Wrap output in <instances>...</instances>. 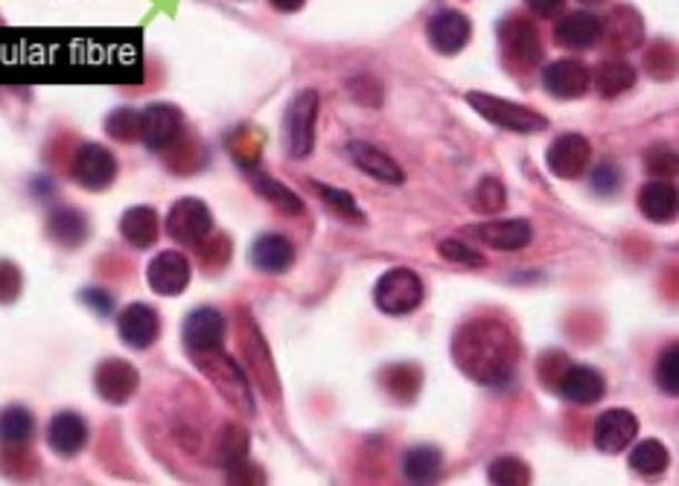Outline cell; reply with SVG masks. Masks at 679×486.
I'll return each mask as SVG.
<instances>
[{
  "instance_id": "cell-1",
  "label": "cell",
  "mask_w": 679,
  "mask_h": 486,
  "mask_svg": "<svg viewBox=\"0 0 679 486\" xmlns=\"http://www.w3.org/2000/svg\"><path fill=\"white\" fill-rule=\"evenodd\" d=\"M520 341L508 324L496 318L470 320L452 338V358L464 376L479 385L502 388L520 365Z\"/></svg>"
},
{
  "instance_id": "cell-2",
  "label": "cell",
  "mask_w": 679,
  "mask_h": 486,
  "mask_svg": "<svg viewBox=\"0 0 679 486\" xmlns=\"http://www.w3.org/2000/svg\"><path fill=\"white\" fill-rule=\"evenodd\" d=\"M193 361L199 365V370L205 373L207 379L214 381V388L219 390L225 403L234 405V408H237L239 414H245V417H252L254 414L252 388H248V379H245L243 367H239L228 353L222 350V347L219 350L196 353Z\"/></svg>"
},
{
  "instance_id": "cell-3",
  "label": "cell",
  "mask_w": 679,
  "mask_h": 486,
  "mask_svg": "<svg viewBox=\"0 0 679 486\" xmlns=\"http://www.w3.org/2000/svg\"><path fill=\"white\" fill-rule=\"evenodd\" d=\"M466 106L475 108V115L484 117L488 122L504 131H513V135H540V131L549 129V120L540 111L511 102V99L493 97V93L470 91L466 93Z\"/></svg>"
},
{
  "instance_id": "cell-4",
  "label": "cell",
  "mask_w": 679,
  "mask_h": 486,
  "mask_svg": "<svg viewBox=\"0 0 679 486\" xmlns=\"http://www.w3.org/2000/svg\"><path fill=\"white\" fill-rule=\"evenodd\" d=\"M423 280L412 268H391L376 280L374 286V304L376 309L391 315V318H400V315H409V311L417 309L423 304Z\"/></svg>"
},
{
  "instance_id": "cell-5",
  "label": "cell",
  "mask_w": 679,
  "mask_h": 486,
  "mask_svg": "<svg viewBox=\"0 0 679 486\" xmlns=\"http://www.w3.org/2000/svg\"><path fill=\"white\" fill-rule=\"evenodd\" d=\"M499 44H502L504 61L516 70H531L542 61L540 32L522 16H511L499 23Z\"/></svg>"
},
{
  "instance_id": "cell-6",
  "label": "cell",
  "mask_w": 679,
  "mask_h": 486,
  "mask_svg": "<svg viewBox=\"0 0 679 486\" xmlns=\"http://www.w3.org/2000/svg\"><path fill=\"white\" fill-rule=\"evenodd\" d=\"M318 91L306 88L295 93L289 111H286V146L292 158H309L315 149V122H318Z\"/></svg>"
},
{
  "instance_id": "cell-7",
  "label": "cell",
  "mask_w": 679,
  "mask_h": 486,
  "mask_svg": "<svg viewBox=\"0 0 679 486\" xmlns=\"http://www.w3.org/2000/svg\"><path fill=\"white\" fill-rule=\"evenodd\" d=\"M214 230V214L201 198H178L167 214V234L178 245L196 248Z\"/></svg>"
},
{
  "instance_id": "cell-8",
  "label": "cell",
  "mask_w": 679,
  "mask_h": 486,
  "mask_svg": "<svg viewBox=\"0 0 679 486\" xmlns=\"http://www.w3.org/2000/svg\"><path fill=\"white\" fill-rule=\"evenodd\" d=\"M70 178H73L82 190H108L117 178V158L108 152L102 143L79 146L73 160H70Z\"/></svg>"
},
{
  "instance_id": "cell-9",
  "label": "cell",
  "mask_w": 679,
  "mask_h": 486,
  "mask_svg": "<svg viewBox=\"0 0 679 486\" xmlns=\"http://www.w3.org/2000/svg\"><path fill=\"white\" fill-rule=\"evenodd\" d=\"M184 131V117L176 106L167 102H155L138 111V140L149 149H167L178 140Z\"/></svg>"
},
{
  "instance_id": "cell-10",
  "label": "cell",
  "mask_w": 679,
  "mask_h": 486,
  "mask_svg": "<svg viewBox=\"0 0 679 486\" xmlns=\"http://www.w3.org/2000/svg\"><path fill=\"white\" fill-rule=\"evenodd\" d=\"M551 176L574 181V178L587 176L589 163H592V143L583 135H560L545 152Z\"/></svg>"
},
{
  "instance_id": "cell-11",
  "label": "cell",
  "mask_w": 679,
  "mask_h": 486,
  "mask_svg": "<svg viewBox=\"0 0 679 486\" xmlns=\"http://www.w3.org/2000/svg\"><path fill=\"white\" fill-rule=\"evenodd\" d=\"M636 437H639V419L627 408L603 410L592 426V443L603 455H619Z\"/></svg>"
},
{
  "instance_id": "cell-12",
  "label": "cell",
  "mask_w": 679,
  "mask_h": 486,
  "mask_svg": "<svg viewBox=\"0 0 679 486\" xmlns=\"http://www.w3.org/2000/svg\"><path fill=\"white\" fill-rule=\"evenodd\" d=\"M193 268L190 259L178 251H160L146 268V282L149 289L160 297H178L190 286Z\"/></svg>"
},
{
  "instance_id": "cell-13",
  "label": "cell",
  "mask_w": 679,
  "mask_h": 486,
  "mask_svg": "<svg viewBox=\"0 0 679 486\" xmlns=\"http://www.w3.org/2000/svg\"><path fill=\"white\" fill-rule=\"evenodd\" d=\"M181 338L190 356L219 350L222 341H225V318H222V311L214 309V306L193 309L190 315H187V320H184Z\"/></svg>"
},
{
  "instance_id": "cell-14",
  "label": "cell",
  "mask_w": 679,
  "mask_h": 486,
  "mask_svg": "<svg viewBox=\"0 0 679 486\" xmlns=\"http://www.w3.org/2000/svg\"><path fill=\"white\" fill-rule=\"evenodd\" d=\"M542 88L558 99H580L592 88V70L578 59H558L542 70Z\"/></svg>"
},
{
  "instance_id": "cell-15",
  "label": "cell",
  "mask_w": 679,
  "mask_h": 486,
  "mask_svg": "<svg viewBox=\"0 0 679 486\" xmlns=\"http://www.w3.org/2000/svg\"><path fill=\"white\" fill-rule=\"evenodd\" d=\"M554 388L560 390L563 399L574 405H596L601 403L603 394H607V379L596 367L589 365H569L560 370V376L554 379Z\"/></svg>"
},
{
  "instance_id": "cell-16",
  "label": "cell",
  "mask_w": 679,
  "mask_h": 486,
  "mask_svg": "<svg viewBox=\"0 0 679 486\" xmlns=\"http://www.w3.org/2000/svg\"><path fill=\"white\" fill-rule=\"evenodd\" d=\"M344 152H347L353 167L360 169V172H365L367 178H374V181L380 184H391V187L405 184L403 167H400L391 155L382 152L380 146L367 143V140H351V143L344 146Z\"/></svg>"
},
{
  "instance_id": "cell-17",
  "label": "cell",
  "mask_w": 679,
  "mask_h": 486,
  "mask_svg": "<svg viewBox=\"0 0 679 486\" xmlns=\"http://www.w3.org/2000/svg\"><path fill=\"white\" fill-rule=\"evenodd\" d=\"M470 234H473L481 245L496 248V251L504 254L522 251V248H528L531 239H534V228H531V221L528 219H490L481 221V225H473Z\"/></svg>"
},
{
  "instance_id": "cell-18",
  "label": "cell",
  "mask_w": 679,
  "mask_h": 486,
  "mask_svg": "<svg viewBox=\"0 0 679 486\" xmlns=\"http://www.w3.org/2000/svg\"><path fill=\"white\" fill-rule=\"evenodd\" d=\"M429 44L435 47L441 56H455L461 53L466 44H470V36H473V23L464 12L459 9H441L437 16H432L429 21Z\"/></svg>"
},
{
  "instance_id": "cell-19",
  "label": "cell",
  "mask_w": 679,
  "mask_h": 486,
  "mask_svg": "<svg viewBox=\"0 0 679 486\" xmlns=\"http://www.w3.org/2000/svg\"><path fill=\"white\" fill-rule=\"evenodd\" d=\"M138 370H135L129 361H122V358H108V361H102V365L97 367V373H94V388L111 405L129 403L131 396L138 394Z\"/></svg>"
},
{
  "instance_id": "cell-20",
  "label": "cell",
  "mask_w": 679,
  "mask_h": 486,
  "mask_svg": "<svg viewBox=\"0 0 679 486\" xmlns=\"http://www.w3.org/2000/svg\"><path fill=\"white\" fill-rule=\"evenodd\" d=\"M117 333H120L122 344L131 350H149L160 335V318L152 306L131 304L120 311L117 318Z\"/></svg>"
},
{
  "instance_id": "cell-21",
  "label": "cell",
  "mask_w": 679,
  "mask_h": 486,
  "mask_svg": "<svg viewBox=\"0 0 679 486\" xmlns=\"http://www.w3.org/2000/svg\"><path fill=\"white\" fill-rule=\"evenodd\" d=\"M85 443H88V423L79 417L77 410H59V414L50 419V426H47V446L53 448L56 455H79Z\"/></svg>"
},
{
  "instance_id": "cell-22",
  "label": "cell",
  "mask_w": 679,
  "mask_h": 486,
  "mask_svg": "<svg viewBox=\"0 0 679 486\" xmlns=\"http://www.w3.org/2000/svg\"><path fill=\"white\" fill-rule=\"evenodd\" d=\"M639 210L644 219L657 225H671L679 210L677 187L668 178H650L639 190Z\"/></svg>"
},
{
  "instance_id": "cell-23",
  "label": "cell",
  "mask_w": 679,
  "mask_h": 486,
  "mask_svg": "<svg viewBox=\"0 0 679 486\" xmlns=\"http://www.w3.org/2000/svg\"><path fill=\"white\" fill-rule=\"evenodd\" d=\"M554 39L569 50H592L601 41V18L592 12H569L554 27Z\"/></svg>"
},
{
  "instance_id": "cell-24",
  "label": "cell",
  "mask_w": 679,
  "mask_h": 486,
  "mask_svg": "<svg viewBox=\"0 0 679 486\" xmlns=\"http://www.w3.org/2000/svg\"><path fill=\"white\" fill-rule=\"evenodd\" d=\"M252 266L263 274H283L289 271L295 262V245L281 234H266L252 245Z\"/></svg>"
},
{
  "instance_id": "cell-25",
  "label": "cell",
  "mask_w": 679,
  "mask_h": 486,
  "mask_svg": "<svg viewBox=\"0 0 679 486\" xmlns=\"http://www.w3.org/2000/svg\"><path fill=\"white\" fill-rule=\"evenodd\" d=\"M120 236L131 245V248H138V251H144V248H152L160 236L158 214H155L152 207H146V205L129 207L120 219Z\"/></svg>"
},
{
  "instance_id": "cell-26",
  "label": "cell",
  "mask_w": 679,
  "mask_h": 486,
  "mask_svg": "<svg viewBox=\"0 0 679 486\" xmlns=\"http://www.w3.org/2000/svg\"><path fill=\"white\" fill-rule=\"evenodd\" d=\"M641 36H644V23L630 7H616L610 18L601 21V39H610L616 50H633L641 44Z\"/></svg>"
},
{
  "instance_id": "cell-27",
  "label": "cell",
  "mask_w": 679,
  "mask_h": 486,
  "mask_svg": "<svg viewBox=\"0 0 679 486\" xmlns=\"http://www.w3.org/2000/svg\"><path fill=\"white\" fill-rule=\"evenodd\" d=\"M243 341H245V361L252 365L254 376H257V385H260L272 399H281V381H277L275 365H272V356H268L260 329L254 327V324H248V338H243Z\"/></svg>"
},
{
  "instance_id": "cell-28",
  "label": "cell",
  "mask_w": 679,
  "mask_h": 486,
  "mask_svg": "<svg viewBox=\"0 0 679 486\" xmlns=\"http://www.w3.org/2000/svg\"><path fill=\"white\" fill-rule=\"evenodd\" d=\"M592 85L603 99H616L636 85V68L627 59H619V56L603 59L592 73Z\"/></svg>"
},
{
  "instance_id": "cell-29",
  "label": "cell",
  "mask_w": 679,
  "mask_h": 486,
  "mask_svg": "<svg viewBox=\"0 0 679 486\" xmlns=\"http://www.w3.org/2000/svg\"><path fill=\"white\" fill-rule=\"evenodd\" d=\"M248 181H252L254 192H257L260 198H266L268 205L275 207V210H281V214H286V216L304 214V201H301L298 192L289 190V187L277 181V178L266 176V172H252Z\"/></svg>"
},
{
  "instance_id": "cell-30",
  "label": "cell",
  "mask_w": 679,
  "mask_h": 486,
  "mask_svg": "<svg viewBox=\"0 0 679 486\" xmlns=\"http://www.w3.org/2000/svg\"><path fill=\"white\" fill-rule=\"evenodd\" d=\"M216 460L222 469H228L230 475L243 469L248 464V432L239 426H225L216 437Z\"/></svg>"
},
{
  "instance_id": "cell-31",
  "label": "cell",
  "mask_w": 679,
  "mask_h": 486,
  "mask_svg": "<svg viewBox=\"0 0 679 486\" xmlns=\"http://www.w3.org/2000/svg\"><path fill=\"white\" fill-rule=\"evenodd\" d=\"M441 469H443L441 448L414 446L405 452L403 472L412 484H429V480H435L437 475H441Z\"/></svg>"
},
{
  "instance_id": "cell-32",
  "label": "cell",
  "mask_w": 679,
  "mask_h": 486,
  "mask_svg": "<svg viewBox=\"0 0 679 486\" xmlns=\"http://www.w3.org/2000/svg\"><path fill=\"white\" fill-rule=\"evenodd\" d=\"M32 432H36V419L27 408L21 405H9L0 410V443L7 446H23L30 443Z\"/></svg>"
},
{
  "instance_id": "cell-33",
  "label": "cell",
  "mask_w": 679,
  "mask_h": 486,
  "mask_svg": "<svg viewBox=\"0 0 679 486\" xmlns=\"http://www.w3.org/2000/svg\"><path fill=\"white\" fill-rule=\"evenodd\" d=\"M47 230H50V236H53L59 245H65V248H77L85 236H88V221H85V216L79 214V210L61 207V210H56V214L50 216Z\"/></svg>"
},
{
  "instance_id": "cell-34",
  "label": "cell",
  "mask_w": 679,
  "mask_h": 486,
  "mask_svg": "<svg viewBox=\"0 0 679 486\" xmlns=\"http://www.w3.org/2000/svg\"><path fill=\"white\" fill-rule=\"evenodd\" d=\"M630 469L644 475V478L662 475V472L668 469V448L659 440L636 443V448L630 452Z\"/></svg>"
},
{
  "instance_id": "cell-35",
  "label": "cell",
  "mask_w": 679,
  "mask_h": 486,
  "mask_svg": "<svg viewBox=\"0 0 679 486\" xmlns=\"http://www.w3.org/2000/svg\"><path fill=\"white\" fill-rule=\"evenodd\" d=\"M313 187L318 190L324 207L333 210L338 219H347V221H353V225H365V214H362L360 201H356L351 192L342 190V187H327V184H313Z\"/></svg>"
},
{
  "instance_id": "cell-36",
  "label": "cell",
  "mask_w": 679,
  "mask_h": 486,
  "mask_svg": "<svg viewBox=\"0 0 679 486\" xmlns=\"http://www.w3.org/2000/svg\"><path fill=\"white\" fill-rule=\"evenodd\" d=\"M488 480L493 486H528L531 484V466L522 457L504 455L488 466Z\"/></svg>"
},
{
  "instance_id": "cell-37",
  "label": "cell",
  "mask_w": 679,
  "mask_h": 486,
  "mask_svg": "<svg viewBox=\"0 0 679 486\" xmlns=\"http://www.w3.org/2000/svg\"><path fill=\"white\" fill-rule=\"evenodd\" d=\"M508 207V190L496 176H484L473 190V210L481 216H496Z\"/></svg>"
},
{
  "instance_id": "cell-38",
  "label": "cell",
  "mask_w": 679,
  "mask_h": 486,
  "mask_svg": "<svg viewBox=\"0 0 679 486\" xmlns=\"http://www.w3.org/2000/svg\"><path fill=\"white\" fill-rule=\"evenodd\" d=\"M657 385L662 394L677 396L679 394V350L677 344H668L657 361Z\"/></svg>"
},
{
  "instance_id": "cell-39",
  "label": "cell",
  "mask_w": 679,
  "mask_h": 486,
  "mask_svg": "<svg viewBox=\"0 0 679 486\" xmlns=\"http://www.w3.org/2000/svg\"><path fill=\"white\" fill-rule=\"evenodd\" d=\"M437 254H441L446 262H455V266H466V268L484 266V257H481L475 248H470L466 242H461V239H443V242L437 245Z\"/></svg>"
},
{
  "instance_id": "cell-40",
  "label": "cell",
  "mask_w": 679,
  "mask_h": 486,
  "mask_svg": "<svg viewBox=\"0 0 679 486\" xmlns=\"http://www.w3.org/2000/svg\"><path fill=\"white\" fill-rule=\"evenodd\" d=\"M644 167L653 178H671L677 172V152L671 146H653L644 155Z\"/></svg>"
},
{
  "instance_id": "cell-41",
  "label": "cell",
  "mask_w": 679,
  "mask_h": 486,
  "mask_svg": "<svg viewBox=\"0 0 679 486\" xmlns=\"http://www.w3.org/2000/svg\"><path fill=\"white\" fill-rule=\"evenodd\" d=\"M589 181H592V190H596L598 196H612V192L621 190V169L616 167V163H610V160H603V163H598V167L592 169Z\"/></svg>"
},
{
  "instance_id": "cell-42",
  "label": "cell",
  "mask_w": 679,
  "mask_h": 486,
  "mask_svg": "<svg viewBox=\"0 0 679 486\" xmlns=\"http://www.w3.org/2000/svg\"><path fill=\"white\" fill-rule=\"evenodd\" d=\"M106 129L108 135L117 137V140H138V111L120 108V111L108 117Z\"/></svg>"
},
{
  "instance_id": "cell-43",
  "label": "cell",
  "mask_w": 679,
  "mask_h": 486,
  "mask_svg": "<svg viewBox=\"0 0 679 486\" xmlns=\"http://www.w3.org/2000/svg\"><path fill=\"white\" fill-rule=\"evenodd\" d=\"M21 291V271L12 262H0V304H12Z\"/></svg>"
},
{
  "instance_id": "cell-44",
  "label": "cell",
  "mask_w": 679,
  "mask_h": 486,
  "mask_svg": "<svg viewBox=\"0 0 679 486\" xmlns=\"http://www.w3.org/2000/svg\"><path fill=\"white\" fill-rule=\"evenodd\" d=\"M525 7L540 18H554L563 12L565 0H525Z\"/></svg>"
},
{
  "instance_id": "cell-45",
  "label": "cell",
  "mask_w": 679,
  "mask_h": 486,
  "mask_svg": "<svg viewBox=\"0 0 679 486\" xmlns=\"http://www.w3.org/2000/svg\"><path fill=\"white\" fill-rule=\"evenodd\" d=\"M85 304H91L94 309L106 315V311L111 309V297H108L106 291H85Z\"/></svg>"
},
{
  "instance_id": "cell-46",
  "label": "cell",
  "mask_w": 679,
  "mask_h": 486,
  "mask_svg": "<svg viewBox=\"0 0 679 486\" xmlns=\"http://www.w3.org/2000/svg\"><path fill=\"white\" fill-rule=\"evenodd\" d=\"M277 12H301L306 7V0H268Z\"/></svg>"
},
{
  "instance_id": "cell-47",
  "label": "cell",
  "mask_w": 679,
  "mask_h": 486,
  "mask_svg": "<svg viewBox=\"0 0 679 486\" xmlns=\"http://www.w3.org/2000/svg\"><path fill=\"white\" fill-rule=\"evenodd\" d=\"M580 3H601V0H580Z\"/></svg>"
}]
</instances>
